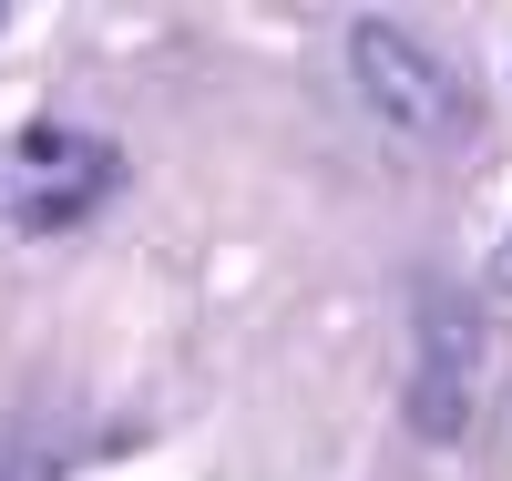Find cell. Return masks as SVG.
I'll list each match as a JSON object with an SVG mask.
<instances>
[{"label": "cell", "mask_w": 512, "mask_h": 481, "mask_svg": "<svg viewBox=\"0 0 512 481\" xmlns=\"http://www.w3.org/2000/svg\"><path fill=\"white\" fill-rule=\"evenodd\" d=\"M349 82H359V103L390 123V134H420V144L472 134V103H461L451 62L431 41H410L400 21H349Z\"/></svg>", "instance_id": "obj_1"}, {"label": "cell", "mask_w": 512, "mask_h": 481, "mask_svg": "<svg viewBox=\"0 0 512 481\" xmlns=\"http://www.w3.org/2000/svg\"><path fill=\"white\" fill-rule=\"evenodd\" d=\"M103 185H113V164L93 154V174H82V185H52V195H41V205H31V226H41V236H62V226H82V205H93Z\"/></svg>", "instance_id": "obj_3"}, {"label": "cell", "mask_w": 512, "mask_h": 481, "mask_svg": "<svg viewBox=\"0 0 512 481\" xmlns=\"http://www.w3.org/2000/svg\"><path fill=\"white\" fill-rule=\"evenodd\" d=\"M502 287H512V246H502Z\"/></svg>", "instance_id": "obj_5"}, {"label": "cell", "mask_w": 512, "mask_h": 481, "mask_svg": "<svg viewBox=\"0 0 512 481\" xmlns=\"http://www.w3.org/2000/svg\"><path fill=\"white\" fill-rule=\"evenodd\" d=\"M21 154H31V164H62V154H82V144L62 134V123H31V134H21Z\"/></svg>", "instance_id": "obj_4"}, {"label": "cell", "mask_w": 512, "mask_h": 481, "mask_svg": "<svg viewBox=\"0 0 512 481\" xmlns=\"http://www.w3.org/2000/svg\"><path fill=\"white\" fill-rule=\"evenodd\" d=\"M472 379H482V308L431 297L420 308V359H410V430L420 441H461L472 430Z\"/></svg>", "instance_id": "obj_2"}]
</instances>
